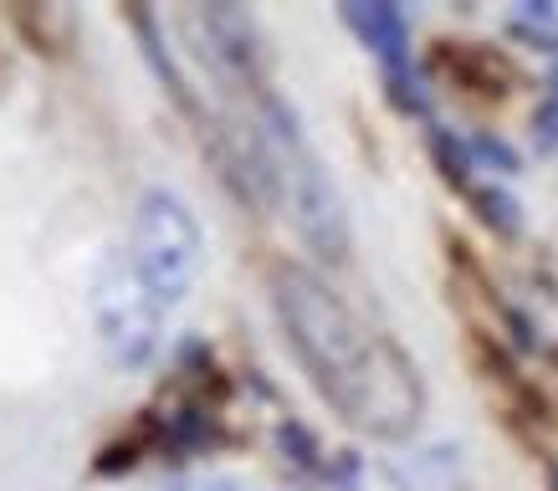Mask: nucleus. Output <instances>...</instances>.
<instances>
[{"label": "nucleus", "instance_id": "obj_3", "mask_svg": "<svg viewBox=\"0 0 558 491\" xmlns=\"http://www.w3.org/2000/svg\"><path fill=\"white\" fill-rule=\"evenodd\" d=\"M129 261L144 277L159 307H180L201 287L205 271V231L185 195L165 185H149L134 205V231H129Z\"/></svg>", "mask_w": 558, "mask_h": 491}, {"label": "nucleus", "instance_id": "obj_9", "mask_svg": "<svg viewBox=\"0 0 558 491\" xmlns=\"http://www.w3.org/2000/svg\"><path fill=\"white\" fill-rule=\"evenodd\" d=\"M472 205H476V216L497 231V236H518L523 231V210H518V200H512L508 189H472Z\"/></svg>", "mask_w": 558, "mask_h": 491}, {"label": "nucleus", "instance_id": "obj_12", "mask_svg": "<svg viewBox=\"0 0 558 491\" xmlns=\"http://www.w3.org/2000/svg\"><path fill=\"white\" fill-rule=\"evenodd\" d=\"M533 144H538V154L558 149V93L533 113Z\"/></svg>", "mask_w": 558, "mask_h": 491}, {"label": "nucleus", "instance_id": "obj_5", "mask_svg": "<svg viewBox=\"0 0 558 491\" xmlns=\"http://www.w3.org/2000/svg\"><path fill=\"white\" fill-rule=\"evenodd\" d=\"M180 32L216 83L267 98V41L246 5H190L180 11Z\"/></svg>", "mask_w": 558, "mask_h": 491}, {"label": "nucleus", "instance_id": "obj_13", "mask_svg": "<svg viewBox=\"0 0 558 491\" xmlns=\"http://www.w3.org/2000/svg\"><path fill=\"white\" fill-rule=\"evenodd\" d=\"M159 491H246L241 481H226V476H174Z\"/></svg>", "mask_w": 558, "mask_h": 491}, {"label": "nucleus", "instance_id": "obj_4", "mask_svg": "<svg viewBox=\"0 0 558 491\" xmlns=\"http://www.w3.org/2000/svg\"><path fill=\"white\" fill-rule=\"evenodd\" d=\"M93 322H98V343L108 364L123 373L149 369L159 343H165V307L154 303L144 277L123 251H108L93 271Z\"/></svg>", "mask_w": 558, "mask_h": 491}, {"label": "nucleus", "instance_id": "obj_10", "mask_svg": "<svg viewBox=\"0 0 558 491\" xmlns=\"http://www.w3.org/2000/svg\"><path fill=\"white\" fill-rule=\"evenodd\" d=\"M430 154H436L440 174L451 180V185H472V144H461V138H451L446 128H430Z\"/></svg>", "mask_w": 558, "mask_h": 491}, {"label": "nucleus", "instance_id": "obj_1", "mask_svg": "<svg viewBox=\"0 0 558 491\" xmlns=\"http://www.w3.org/2000/svg\"><path fill=\"white\" fill-rule=\"evenodd\" d=\"M267 292L303 373L343 425L374 441L415 435L425 415V384L400 343L389 333H374L303 261H277L267 271Z\"/></svg>", "mask_w": 558, "mask_h": 491}, {"label": "nucleus", "instance_id": "obj_8", "mask_svg": "<svg viewBox=\"0 0 558 491\" xmlns=\"http://www.w3.org/2000/svg\"><path fill=\"white\" fill-rule=\"evenodd\" d=\"M11 21H16L21 41L32 51H41V57H62L72 47V32H77L68 5H16Z\"/></svg>", "mask_w": 558, "mask_h": 491}, {"label": "nucleus", "instance_id": "obj_7", "mask_svg": "<svg viewBox=\"0 0 558 491\" xmlns=\"http://www.w3.org/2000/svg\"><path fill=\"white\" fill-rule=\"evenodd\" d=\"M436 72H446L457 87H466V93H476V98H502V93H512V67L497 57L492 47H476V41H440L436 47Z\"/></svg>", "mask_w": 558, "mask_h": 491}, {"label": "nucleus", "instance_id": "obj_6", "mask_svg": "<svg viewBox=\"0 0 558 491\" xmlns=\"http://www.w3.org/2000/svg\"><path fill=\"white\" fill-rule=\"evenodd\" d=\"M343 26L364 41V47L389 67V77L410 72V21L400 5H385V0H354L343 5Z\"/></svg>", "mask_w": 558, "mask_h": 491}, {"label": "nucleus", "instance_id": "obj_2", "mask_svg": "<svg viewBox=\"0 0 558 491\" xmlns=\"http://www.w3.org/2000/svg\"><path fill=\"white\" fill-rule=\"evenodd\" d=\"M262 138L271 149V170H277V205L288 210L292 231L318 261H349V210H343V195L333 185V174L323 170V159L313 154V144L303 138L292 108L282 98H262V119H256Z\"/></svg>", "mask_w": 558, "mask_h": 491}, {"label": "nucleus", "instance_id": "obj_11", "mask_svg": "<svg viewBox=\"0 0 558 491\" xmlns=\"http://www.w3.org/2000/svg\"><path fill=\"white\" fill-rule=\"evenodd\" d=\"M472 159H487L497 174H518V154H512L502 138H492V134H476L472 138Z\"/></svg>", "mask_w": 558, "mask_h": 491}]
</instances>
